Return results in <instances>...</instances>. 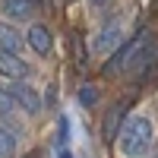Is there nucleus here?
I'll list each match as a JSON object with an SVG mask.
<instances>
[{
  "label": "nucleus",
  "instance_id": "obj_4",
  "mask_svg": "<svg viewBox=\"0 0 158 158\" xmlns=\"http://www.w3.org/2000/svg\"><path fill=\"white\" fill-rule=\"evenodd\" d=\"M0 13L6 19H16V22H25L38 13V0H0Z\"/></svg>",
  "mask_w": 158,
  "mask_h": 158
},
{
  "label": "nucleus",
  "instance_id": "obj_3",
  "mask_svg": "<svg viewBox=\"0 0 158 158\" xmlns=\"http://www.w3.org/2000/svg\"><path fill=\"white\" fill-rule=\"evenodd\" d=\"M6 92H10V98L16 101V108L22 111V114H41V108H44V101H41V95H38V89H32L29 82H22V79H13V82H6L3 85Z\"/></svg>",
  "mask_w": 158,
  "mask_h": 158
},
{
  "label": "nucleus",
  "instance_id": "obj_11",
  "mask_svg": "<svg viewBox=\"0 0 158 158\" xmlns=\"http://www.w3.org/2000/svg\"><path fill=\"white\" fill-rule=\"evenodd\" d=\"M70 51H73V67L79 73H85L89 70V51H85V41H82V35H70Z\"/></svg>",
  "mask_w": 158,
  "mask_h": 158
},
{
  "label": "nucleus",
  "instance_id": "obj_9",
  "mask_svg": "<svg viewBox=\"0 0 158 158\" xmlns=\"http://www.w3.org/2000/svg\"><path fill=\"white\" fill-rule=\"evenodd\" d=\"M123 111H127V104L117 101V104H111V111L104 114V142H114L117 136H120L117 127H120V120H123Z\"/></svg>",
  "mask_w": 158,
  "mask_h": 158
},
{
  "label": "nucleus",
  "instance_id": "obj_16",
  "mask_svg": "<svg viewBox=\"0 0 158 158\" xmlns=\"http://www.w3.org/2000/svg\"><path fill=\"white\" fill-rule=\"evenodd\" d=\"M149 158H158V152H155V155H149Z\"/></svg>",
  "mask_w": 158,
  "mask_h": 158
},
{
  "label": "nucleus",
  "instance_id": "obj_10",
  "mask_svg": "<svg viewBox=\"0 0 158 158\" xmlns=\"http://www.w3.org/2000/svg\"><path fill=\"white\" fill-rule=\"evenodd\" d=\"M19 149V130L13 123H0V158H13Z\"/></svg>",
  "mask_w": 158,
  "mask_h": 158
},
{
  "label": "nucleus",
  "instance_id": "obj_8",
  "mask_svg": "<svg viewBox=\"0 0 158 158\" xmlns=\"http://www.w3.org/2000/svg\"><path fill=\"white\" fill-rule=\"evenodd\" d=\"M29 44L25 41V35H19L16 25L10 22H0V51H10V54H19V51Z\"/></svg>",
  "mask_w": 158,
  "mask_h": 158
},
{
  "label": "nucleus",
  "instance_id": "obj_14",
  "mask_svg": "<svg viewBox=\"0 0 158 158\" xmlns=\"http://www.w3.org/2000/svg\"><path fill=\"white\" fill-rule=\"evenodd\" d=\"M89 3H92V6H104V3H108V0H89Z\"/></svg>",
  "mask_w": 158,
  "mask_h": 158
},
{
  "label": "nucleus",
  "instance_id": "obj_15",
  "mask_svg": "<svg viewBox=\"0 0 158 158\" xmlns=\"http://www.w3.org/2000/svg\"><path fill=\"white\" fill-rule=\"evenodd\" d=\"M25 158H41V152H29V155H25Z\"/></svg>",
  "mask_w": 158,
  "mask_h": 158
},
{
  "label": "nucleus",
  "instance_id": "obj_13",
  "mask_svg": "<svg viewBox=\"0 0 158 158\" xmlns=\"http://www.w3.org/2000/svg\"><path fill=\"white\" fill-rule=\"evenodd\" d=\"M79 101H82V108H95V104H98V92L92 85H82V89H79Z\"/></svg>",
  "mask_w": 158,
  "mask_h": 158
},
{
  "label": "nucleus",
  "instance_id": "obj_6",
  "mask_svg": "<svg viewBox=\"0 0 158 158\" xmlns=\"http://www.w3.org/2000/svg\"><path fill=\"white\" fill-rule=\"evenodd\" d=\"M120 38H123V25H120V22H108V25L95 35L92 51H95V54H104V51H111V48L120 44Z\"/></svg>",
  "mask_w": 158,
  "mask_h": 158
},
{
  "label": "nucleus",
  "instance_id": "obj_2",
  "mask_svg": "<svg viewBox=\"0 0 158 158\" xmlns=\"http://www.w3.org/2000/svg\"><path fill=\"white\" fill-rule=\"evenodd\" d=\"M149 32H139V35H133L130 41H123L120 48L114 51V57L104 63V76H120V73H130V70H136L139 67V60H142V54H146V44H152L149 41Z\"/></svg>",
  "mask_w": 158,
  "mask_h": 158
},
{
  "label": "nucleus",
  "instance_id": "obj_12",
  "mask_svg": "<svg viewBox=\"0 0 158 158\" xmlns=\"http://www.w3.org/2000/svg\"><path fill=\"white\" fill-rule=\"evenodd\" d=\"M0 114H3V117H13V114H22V111L16 108V101L10 98V92H6L3 85H0Z\"/></svg>",
  "mask_w": 158,
  "mask_h": 158
},
{
  "label": "nucleus",
  "instance_id": "obj_1",
  "mask_svg": "<svg viewBox=\"0 0 158 158\" xmlns=\"http://www.w3.org/2000/svg\"><path fill=\"white\" fill-rule=\"evenodd\" d=\"M152 139H155V127H152V120H149L146 114H133L123 123L120 136H117L120 152L127 158H146V152L152 149Z\"/></svg>",
  "mask_w": 158,
  "mask_h": 158
},
{
  "label": "nucleus",
  "instance_id": "obj_7",
  "mask_svg": "<svg viewBox=\"0 0 158 158\" xmlns=\"http://www.w3.org/2000/svg\"><path fill=\"white\" fill-rule=\"evenodd\" d=\"M0 76L13 79H25L29 76V63H25L19 54H10V51H0Z\"/></svg>",
  "mask_w": 158,
  "mask_h": 158
},
{
  "label": "nucleus",
  "instance_id": "obj_5",
  "mask_svg": "<svg viewBox=\"0 0 158 158\" xmlns=\"http://www.w3.org/2000/svg\"><path fill=\"white\" fill-rule=\"evenodd\" d=\"M25 41H29V48L35 51V54H51V48H54V38H51V29L41 22H35L29 32H25Z\"/></svg>",
  "mask_w": 158,
  "mask_h": 158
}]
</instances>
